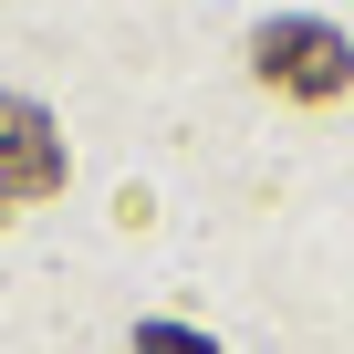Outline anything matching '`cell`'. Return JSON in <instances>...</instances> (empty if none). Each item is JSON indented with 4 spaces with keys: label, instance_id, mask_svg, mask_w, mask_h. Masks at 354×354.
I'll return each mask as SVG.
<instances>
[{
    "label": "cell",
    "instance_id": "1",
    "mask_svg": "<svg viewBox=\"0 0 354 354\" xmlns=\"http://www.w3.org/2000/svg\"><path fill=\"white\" fill-rule=\"evenodd\" d=\"M250 73L281 104H333V94H354V42L333 21H261L250 32Z\"/></svg>",
    "mask_w": 354,
    "mask_h": 354
},
{
    "label": "cell",
    "instance_id": "2",
    "mask_svg": "<svg viewBox=\"0 0 354 354\" xmlns=\"http://www.w3.org/2000/svg\"><path fill=\"white\" fill-rule=\"evenodd\" d=\"M63 188V136L32 94H0V209H32Z\"/></svg>",
    "mask_w": 354,
    "mask_h": 354
},
{
    "label": "cell",
    "instance_id": "3",
    "mask_svg": "<svg viewBox=\"0 0 354 354\" xmlns=\"http://www.w3.org/2000/svg\"><path fill=\"white\" fill-rule=\"evenodd\" d=\"M136 354H219V344L188 333V323H136Z\"/></svg>",
    "mask_w": 354,
    "mask_h": 354
}]
</instances>
